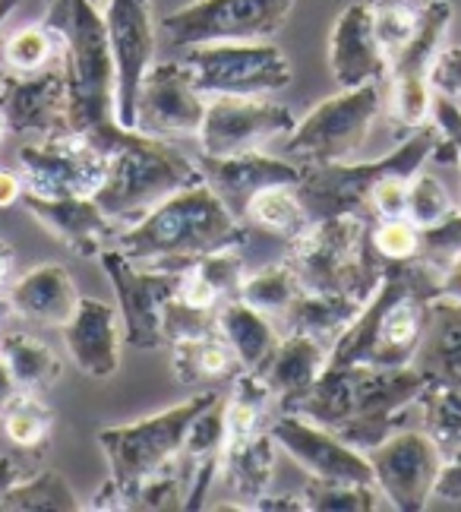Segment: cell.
Masks as SVG:
<instances>
[{
  "mask_svg": "<svg viewBox=\"0 0 461 512\" xmlns=\"http://www.w3.org/2000/svg\"><path fill=\"white\" fill-rule=\"evenodd\" d=\"M408 184H411V177L392 174L373 187L370 212L376 219H398V215H408Z\"/></svg>",
  "mask_w": 461,
  "mask_h": 512,
  "instance_id": "f6af8a7d",
  "label": "cell"
},
{
  "mask_svg": "<svg viewBox=\"0 0 461 512\" xmlns=\"http://www.w3.org/2000/svg\"><path fill=\"white\" fill-rule=\"evenodd\" d=\"M108 42L117 70L114 117L120 127L136 130V95L155 57V26L149 0H108Z\"/></svg>",
  "mask_w": 461,
  "mask_h": 512,
  "instance_id": "ac0fdd59",
  "label": "cell"
},
{
  "mask_svg": "<svg viewBox=\"0 0 461 512\" xmlns=\"http://www.w3.org/2000/svg\"><path fill=\"white\" fill-rule=\"evenodd\" d=\"M4 136H7V124H4V117H0V143H4Z\"/></svg>",
  "mask_w": 461,
  "mask_h": 512,
  "instance_id": "6f0895ef",
  "label": "cell"
},
{
  "mask_svg": "<svg viewBox=\"0 0 461 512\" xmlns=\"http://www.w3.org/2000/svg\"><path fill=\"white\" fill-rule=\"evenodd\" d=\"M19 203H23L32 219L45 231H51L73 256L98 260V256L108 250L114 222L92 196H38L26 190Z\"/></svg>",
  "mask_w": 461,
  "mask_h": 512,
  "instance_id": "603a6c76",
  "label": "cell"
},
{
  "mask_svg": "<svg viewBox=\"0 0 461 512\" xmlns=\"http://www.w3.org/2000/svg\"><path fill=\"white\" fill-rule=\"evenodd\" d=\"M332 80L338 89H354L386 80L392 61L373 32L370 4H351L332 29Z\"/></svg>",
  "mask_w": 461,
  "mask_h": 512,
  "instance_id": "cb8c5ba5",
  "label": "cell"
},
{
  "mask_svg": "<svg viewBox=\"0 0 461 512\" xmlns=\"http://www.w3.org/2000/svg\"><path fill=\"white\" fill-rule=\"evenodd\" d=\"M215 399H218V392L206 389V392H196V396L177 402L165 411H158V415H146L130 424L98 430L95 440L108 456L111 478L92 497V503L86 509H95V512L130 509L136 487L180 456L190 424L196 421L199 411H206Z\"/></svg>",
  "mask_w": 461,
  "mask_h": 512,
  "instance_id": "8992f818",
  "label": "cell"
},
{
  "mask_svg": "<svg viewBox=\"0 0 461 512\" xmlns=\"http://www.w3.org/2000/svg\"><path fill=\"white\" fill-rule=\"evenodd\" d=\"M206 117V95L193 86L184 61L152 64L136 95V130L162 140L199 136Z\"/></svg>",
  "mask_w": 461,
  "mask_h": 512,
  "instance_id": "d6986e66",
  "label": "cell"
},
{
  "mask_svg": "<svg viewBox=\"0 0 461 512\" xmlns=\"http://www.w3.org/2000/svg\"><path fill=\"white\" fill-rule=\"evenodd\" d=\"M439 127L430 121L405 133V140L398 143L383 159L370 162H332L304 168L297 193L304 206L310 209L313 219H332V215H364L370 209V193L383 177L402 174L414 177L420 168L430 162V155L439 143Z\"/></svg>",
  "mask_w": 461,
  "mask_h": 512,
  "instance_id": "ba28073f",
  "label": "cell"
},
{
  "mask_svg": "<svg viewBox=\"0 0 461 512\" xmlns=\"http://www.w3.org/2000/svg\"><path fill=\"white\" fill-rule=\"evenodd\" d=\"M300 288H304V285H300V275H297L294 263L291 260H278V263H269L263 269L244 275L237 298L272 317V313H282L297 298Z\"/></svg>",
  "mask_w": 461,
  "mask_h": 512,
  "instance_id": "8d00e7d4",
  "label": "cell"
},
{
  "mask_svg": "<svg viewBox=\"0 0 461 512\" xmlns=\"http://www.w3.org/2000/svg\"><path fill=\"white\" fill-rule=\"evenodd\" d=\"M171 367L174 377L184 386H206V383H222L234 380L240 370L237 354L222 339V332H206V336L193 339H177L171 342Z\"/></svg>",
  "mask_w": 461,
  "mask_h": 512,
  "instance_id": "4dcf8cb0",
  "label": "cell"
},
{
  "mask_svg": "<svg viewBox=\"0 0 461 512\" xmlns=\"http://www.w3.org/2000/svg\"><path fill=\"white\" fill-rule=\"evenodd\" d=\"M414 367L430 383L461 389V301L436 298L427 313V329L414 354Z\"/></svg>",
  "mask_w": 461,
  "mask_h": 512,
  "instance_id": "4316f807",
  "label": "cell"
},
{
  "mask_svg": "<svg viewBox=\"0 0 461 512\" xmlns=\"http://www.w3.org/2000/svg\"><path fill=\"white\" fill-rule=\"evenodd\" d=\"M19 4V0H0V23H4V19L13 13V7Z\"/></svg>",
  "mask_w": 461,
  "mask_h": 512,
  "instance_id": "11a10c76",
  "label": "cell"
},
{
  "mask_svg": "<svg viewBox=\"0 0 461 512\" xmlns=\"http://www.w3.org/2000/svg\"><path fill=\"white\" fill-rule=\"evenodd\" d=\"M67 354L92 380H108L124 358V320L117 304L98 298H79L73 317L60 326Z\"/></svg>",
  "mask_w": 461,
  "mask_h": 512,
  "instance_id": "7402d4cb",
  "label": "cell"
},
{
  "mask_svg": "<svg viewBox=\"0 0 461 512\" xmlns=\"http://www.w3.org/2000/svg\"><path fill=\"white\" fill-rule=\"evenodd\" d=\"M0 117L7 133H35V136H64L67 127V80L64 67L35 70V73H10L0 86Z\"/></svg>",
  "mask_w": 461,
  "mask_h": 512,
  "instance_id": "ffe728a7",
  "label": "cell"
},
{
  "mask_svg": "<svg viewBox=\"0 0 461 512\" xmlns=\"http://www.w3.org/2000/svg\"><path fill=\"white\" fill-rule=\"evenodd\" d=\"M329 367V345L304 332H285L278 339L269 361L259 370V377L272 389V399L282 402V411L294 408L313 389Z\"/></svg>",
  "mask_w": 461,
  "mask_h": 512,
  "instance_id": "d4e9b609",
  "label": "cell"
},
{
  "mask_svg": "<svg viewBox=\"0 0 461 512\" xmlns=\"http://www.w3.org/2000/svg\"><path fill=\"white\" fill-rule=\"evenodd\" d=\"M83 140L108 155L105 181L92 193V200L102 206L111 222L133 225L139 215H146L165 196L203 181L199 162L187 159L162 136L108 124L105 130L83 136Z\"/></svg>",
  "mask_w": 461,
  "mask_h": 512,
  "instance_id": "277c9868",
  "label": "cell"
},
{
  "mask_svg": "<svg viewBox=\"0 0 461 512\" xmlns=\"http://www.w3.org/2000/svg\"><path fill=\"white\" fill-rule=\"evenodd\" d=\"M370 244L386 263L411 260V256H417L420 228L408 219V215H398V219H379V225L370 228Z\"/></svg>",
  "mask_w": 461,
  "mask_h": 512,
  "instance_id": "ee69618b",
  "label": "cell"
},
{
  "mask_svg": "<svg viewBox=\"0 0 461 512\" xmlns=\"http://www.w3.org/2000/svg\"><path fill=\"white\" fill-rule=\"evenodd\" d=\"M420 427L430 433V440L439 446L443 456L461 449V389L427 383V389L417 399Z\"/></svg>",
  "mask_w": 461,
  "mask_h": 512,
  "instance_id": "d590c367",
  "label": "cell"
},
{
  "mask_svg": "<svg viewBox=\"0 0 461 512\" xmlns=\"http://www.w3.org/2000/svg\"><path fill=\"white\" fill-rule=\"evenodd\" d=\"M294 7V0H196L162 19L171 45L196 48L215 42H266Z\"/></svg>",
  "mask_w": 461,
  "mask_h": 512,
  "instance_id": "7c38bea8",
  "label": "cell"
},
{
  "mask_svg": "<svg viewBox=\"0 0 461 512\" xmlns=\"http://www.w3.org/2000/svg\"><path fill=\"white\" fill-rule=\"evenodd\" d=\"M237 509H247V512H300L307 506H304V497H300V494H282V497L263 494L259 500H250V503L237 506Z\"/></svg>",
  "mask_w": 461,
  "mask_h": 512,
  "instance_id": "c3c4849f",
  "label": "cell"
},
{
  "mask_svg": "<svg viewBox=\"0 0 461 512\" xmlns=\"http://www.w3.org/2000/svg\"><path fill=\"white\" fill-rule=\"evenodd\" d=\"M250 238L247 222L222 203L206 181L184 187L117 234L114 247L136 263L187 269L193 260L225 247H244Z\"/></svg>",
  "mask_w": 461,
  "mask_h": 512,
  "instance_id": "3957f363",
  "label": "cell"
},
{
  "mask_svg": "<svg viewBox=\"0 0 461 512\" xmlns=\"http://www.w3.org/2000/svg\"><path fill=\"white\" fill-rule=\"evenodd\" d=\"M247 222H256L259 228L275 231V234H282V238L294 241V238H300V234L310 228L313 215L304 206V200H300L297 187L275 184V187L259 190L250 200Z\"/></svg>",
  "mask_w": 461,
  "mask_h": 512,
  "instance_id": "836d02e7",
  "label": "cell"
},
{
  "mask_svg": "<svg viewBox=\"0 0 461 512\" xmlns=\"http://www.w3.org/2000/svg\"><path fill=\"white\" fill-rule=\"evenodd\" d=\"M433 500L461 503V449L443 456V465H439V478H436V487H433Z\"/></svg>",
  "mask_w": 461,
  "mask_h": 512,
  "instance_id": "7dc6e473",
  "label": "cell"
},
{
  "mask_svg": "<svg viewBox=\"0 0 461 512\" xmlns=\"http://www.w3.org/2000/svg\"><path fill=\"white\" fill-rule=\"evenodd\" d=\"M26 190L38 196H92L105 181L108 155L76 133L45 136L16 152Z\"/></svg>",
  "mask_w": 461,
  "mask_h": 512,
  "instance_id": "2e32d148",
  "label": "cell"
},
{
  "mask_svg": "<svg viewBox=\"0 0 461 512\" xmlns=\"http://www.w3.org/2000/svg\"><path fill=\"white\" fill-rule=\"evenodd\" d=\"M379 111H383L379 83L342 89L294 124L291 136L285 140L288 159L304 168L354 162L367 143Z\"/></svg>",
  "mask_w": 461,
  "mask_h": 512,
  "instance_id": "9c48e42d",
  "label": "cell"
},
{
  "mask_svg": "<svg viewBox=\"0 0 461 512\" xmlns=\"http://www.w3.org/2000/svg\"><path fill=\"white\" fill-rule=\"evenodd\" d=\"M26 193V181L19 171H10V168H0V209H7L13 203L23 200Z\"/></svg>",
  "mask_w": 461,
  "mask_h": 512,
  "instance_id": "681fc988",
  "label": "cell"
},
{
  "mask_svg": "<svg viewBox=\"0 0 461 512\" xmlns=\"http://www.w3.org/2000/svg\"><path fill=\"white\" fill-rule=\"evenodd\" d=\"M458 171H461V168H458Z\"/></svg>",
  "mask_w": 461,
  "mask_h": 512,
  "instance_id": "680465c9",
  "label": "cell"
},
{
  "mask_svg": "<svg viewBox=\"0 0 461 512\" xmlns=\"http://www.w3.org/2000/svg\"><path fill=\"white\" fill-rule=\"evenodd\" d=\"M452 7L446 0H433L420 10L417 29L408 38V45L392 57V121L405 133L433 121V86L430 67L443 45L449 29Z\"/></svg>",
  "mask_w": 461,
  "mask_h": 512,
  "instance_id": "5bb4252c",
  "label": "cell"
},
{
  "mask_svg": "<svg viewBox=\"0 0 461 512\" xmlns=\"http://www.w3.org/2000/svg\"><path fill=\"white\" fill-rule=\"evenodd\" d=\"M360 307L364 304L351 301V298H338V294L300 288L297 298L278 313V317H282V323H285V332H304V336H313V339L326 342L332 348V342L351 326V320L360 313Z\"/></svg>",
  "mask_w": 461,
  "mask_h": 512,
  "instance_id": "f546056e",
  "label": "cell"
},
{
  "mask_svg": "<svg viewBox=\"0 0 461 512\" xmlns=\"http://www.w3.org/2000/svg\"><path fill=\"white\" fill-rule=\"evenodd\" d=\"M452 196L436 174L420 168L408 184V219L417 228H430L452 212Z\"/></svg>",
  "mask_w": 461,
  "mask_h": 512,
  "instance_id": "b9f144b4",
  "label": "cell"
},
{
  "mask_svg": "<svg viewBox=\"0 0 461 512\" xmlns=\"http://www.w3.org/2000/svg\"><path fill=\"white\" fill-rule=\"evenodd\" d=\"M4 76H7V61H4V42H0V86H4Z\"/></svg>",
  "mask_w": 461,
  "mask_h": 512,
  "instance_id": "9f6ffc18",
  "label": "cell"
},
{
  "mask_svg": "<svg viewBox=\"0 0 461 512\" xmlns=\"http://www.w3.org/2000/svg\"><path fill=\"white\" fill-rule=\"evenodd\" d=\"M184 67L203 95H272L291 86L294 70L269 42H215L187 48Z\"/></svg>",
  "mask_w": 461,
  "mask_h": 512,
  "instance_id": "8fae6325",
  "label": "cell"
},
{
  "mask_svg": "<svg viewBox=\"0 0 461 512\" xmlns=\"http://www.w3.org/2000/svg\"><path fill=\"white\" fill-rule=\"evenodd\" d=\"M54 32L48 26H26L4 42V61L10 73H35L51 67Z\"/></svg>",
  "mask_w": 461,
  "mask_h": 512,
  "instance_id": "f35d334b",
  "label": "cell"
},
{
  "mask_svg": "<svg viewBox=\"0 0 461 512\" xmlns=\"http://www.w3.org/2000/svg\"><path fill=\"white\" fill-rule=\"evenodd\" d=\"M0 421H4L7 440L16 449H38L45 446L54 430V411L42 399V392L19 389L16 396L0 408Z\"/></svg>",
  "mask_w": 461,
  "mask_h": 512,
  "instance_id": "e575fe53",
  "label": "cell"
},
{
  "mask_svg": "<svg viewBox=\"0 0 461 512\" xmlns=\"http://www.w3.org/2000/svg\"><path fill=\"white\" fill-rule=\"evenodd\" d=\"M461 256V209H452L446 219H439L430 228H420L417 260H424L443 275Z\"/></svg>",
  "mask_w": 461,
  "mask_h": 512,
  "instance_id": "7bdbcfd3",
  "label": "cell"
},
{
  "mask_svg": "<svg viewBox=\"0 0 461 512\" xmlns=\"http://www.w3.org/2000/svg\"><path fill=\"white\" fill-rule=\"evenodd\" d=\"M300 497H304V506L313 512H376L389 506V500L376 484H345L319 478H310Z\"/></svg>",
  "mask_w": 461,
  "mask_h": 512,
  "instance_id": "74e56055",
  "label": "cell"
},
{
  "mask_svg": "<svg viewBox=\"0 0 461 512\" xmlns=\"http://www.w3.org/2000/svg\"><path fill=\"white\" fill-rule=\"evenodd\" d=\"M0 354L7 358L19 389L45 392L60 380V373H64V364H60V358L51 351V345L29 336V332H10V336H4Z\"/></svg>",
  "mask_w": 461,
  "mask_h": 512,
  "instance_id": "d6a6232c",
  "label": "cell"
},
{
  "mask_svg": "<svg viewBox=\"0 0 461 512\" xmlns=\"http://www.w3.org/2000/svg\"><path fill=\"white\" fill-rule=\"evenodd\" d=\"M13 260H16V256H13V247L0 241V285H4V282H7V275L13 272Z\"/></svg>",
  "mask_w": 461,
  "mask_h": 512,
  "instance_id": "db71d44e",
  "label": "cell"
},
{
  "mask_svg": "<svg viewBox=\"0 0 461 512\" xmlns=\"http://www.w3.org/2000/svg\"><path fill=\"white\" fill-rule=\"evenodd\" d=\"M98 263H102L108 282L114 288L120 320H124V342L136 351L168 345L165 307L177 294L184 269L136 263L117 247H108L98 256Z\"/></svg>",
  "mask_w": 461,
  "mask_h": 512,
  "instance_id": "30bf717a",
  "label": "cell"
},
{
  "mask_svg": "<svg viewBox=\"0 0 461 512\" xmlns=\"http://www.w3.org/2000/svg\"><path fill=\"white\" fill-rule=\"evenodd\" d=\"M269 433L275 446H282L288 456L319 481H345V484H376L373 465L367 452L345 443L335 430L310 421L297 411H282L269 421Z\"/></svg>",
  "mask_w": 461,
  "mask_h": 512,
  "instance_id": "e0dca14e",
  "label": "cell"
},
{
  "mask_svg": "<svg viewBox=\"0 0 461 512\" xmlns=\"http://www.w3.org/2000/svg\"><path fill=\"white\" fill-rule=\"evenodd\" d=\"M370 13H373V32L392 61V57L408 45V38L414 35L420 13L408 4V0H373Z\"/></svg>",
  "mask_w": 461,
  "mask_h": 512,
  "instance_id": "ab89813d",
  "label": "cell"
},
{
  "mask_svg": "<svg viewBox=\"0 0 461 512\" xmlns=\"http://www.w3.org/2000/svg\"><path fill=\"white\" fill-rule=\"evenodd\" d=\"M376 487L392 509L420 512L433 500V487L443 465V452L424 427H398L367 452Z\"/></svg>",
  "mask_w": 461,
  "mask_h": 512,
  "instance_id": "9a60e30c",
  "label": "cell"
},
{
  "mask_svg": "<svg viewBox=\"0 0 461 512\" xmlns=\"http://www.w3.org/2000/svg\"><path fill=\"white\" fill-rule=\"evenodd\" d=\"M288 260L307 291H326L364 304L383 279L386 260L370 244L364 215L313 219L310 228L291 241Z\"/></svg>",
  "mask_w": 461,
  "mask_h": 512,
  "instance_id": "52a82bcc",
  "label": "cell"
},
{
  "mask_svg": "<svg viewBox=\"0 0 461 512\" xmlns=\"http://www.w3.org/2000/svg\"><path fill=\"white\" fill-rule=\"evenodd\" d=\"M83 294L76 291L73 275L60 263H38L10 285V307L23 320L60 329L79 304Z\"/></svg>",
  "mask_w": 461,
  "mask_h": 512,
  "instance_id": "484cf974",
  "label": "cell"
},
{
  "mask_svg": "<svg viewBox=\"0 0 461 512\" xmlns=\"http://www.w3.org/2000/svg\"><path fill=\"white\" fill-rule=\"evenodd\" d=\"M64 42L67 127L76 136H92L117 124L114 95L117 70L111 57L105 16L92 0H51L45 23Z\"/></svg>",
  "mask_w": 461,
  "mask_h": 512,
  "instance_id": "5b68a950",
  "label": "cell"
},
{
  "mask_svg": "<svg viewBox=\"0 0 461 512\" xmlns=\"http://www.w3.org/2000/svg\"><path fill=\"white\" fill-rule=\"evenodd\" d=\"M439 282L443 275L417 256L386 263L376 291L364 301L351 326L332 342L329 364H414L430 304L439 298Z\"/></svg>",
  "mask_w": 461,
  "mask_h": 512,
  "instance_id": "7a4b0ae2",
  "label": "cell"
},
{
  "mask_svg": "<svg viewBox=\"0 0 461 512\" xmlns=\"http://www.w3.org/2000/svg\"><path fill=\"white\" fill-rule=\"evenodd\" d=\"M439 298L461 301V256L443 272V282H439Z\"/></svg>",
  "mask_w": 461,
  "mask_h": 512,
  "instance_id": "f907efd6",
  "label": "cell"
},
{
  "mask_svg": "<svg viewBox=\"0 0 461 512\" xmlns=\"http://www.w3.org/2000/svg\"><path fill=\"white\" fill-rule=\"evenodd\" d=\"M19 392V383H16V377H13V370H10V364H7V358L0 354V408H4L13 396Z\"/></svg>",
  "mask_w": 461,
  "mask_h": 512,
  "instance_id": "f5cc1de1",
  "label": "cell"
},
{
  "mask_svg": "<svg viewBox=\"0 0 461 512\" xmlns=\"http://www.w3.org/2000/svg\"><path fill=\"white\" fill-rule=\"evenodd\" d=\"M297 117L266 95H212L199 127V155L256 152L275 140H288Z\"/></svg>",
  "mask_w": 461,
  "mask_h": 512,
  "instance_id": "4fadbf2b",
  "label": "cell"
},
{
  "mask_svg": "<svg viewBox=\"0 0 461 512\" xmlns=\"http://www.w3.org/2000/svg\"><path fill=\"white\" fill-rule=\"evenodd\" d=\"M215 329L222 332V339L237 354L240 367L253 370V373L263 370V364L269 361V354L275 351L278 339H282V332L275 329L269 313L256 310L253 304L240 301V298H231L218 307Z\"/></svg>",
  "mask_w": 461,
  "mask_h": 512,
  "instance_id": "f1b7e54d",
  "label": "cell"
},
{
  "mask_svg": "<svg viewBox=\"0 0 461 512\" xmlns=\"http://www.w3.org/2000/svg\"><path fill=\"white\" fill-rule=\"evenodd\" d=\"M430 86L436 95H446L461 105V48L439 51L430 67Z\"/></svg>",
  "mask_w": 461,
  "mask_h": 512,
  "instance_id": "bcb514c9",
  "label": "cell"
},
{
  "mask_svg": "<svg viewBox=\"0 0 461 512\" xmlns=\"http://www.w3.org/2000/svg\"><path fill=\"white\" fill-rule=\"evenodd\" d=\"M275 475V440L269 430H259L247 440H231L225 443L222 465H218V478L237 500H259L269 490ZM244 503H231L222 509H237Z\"/></svg>",
  "mask_w": 461,
  "mask_h": 512,
  "instance_id": "83f0119b",
  "label": "cell"
},
{
  "mask_svg": "<svg viewBox=\"0 0 461 512\" xmlns=\"http://www.w3.org/2000/svg\"><path fill=\"white\" fill-rule=\"evenodd\" d=\"M187 506V471L174 459L136 487L130 509H184Z\"/></svg>",
  "mask_w": 461,
  "mask_h": 512,
  "instance_id": "60d3db41",
  "label": "cell"
},
{
  "mask_svg": "<svg viewBox=\"0 0 461 512\" xmlns=\"http://www.w3.org/2000/svg\"><path fill=\"white\" fill-rule=\"evenodd\" d=\"M427 377L414 364L373 367V364H329L323 377L294 408L297 415L335 430L345 443L370 452L389 433L405 427L408 408L427 389Z\"/></svg>",
  "mask_w": 461,
  "mask_h": 512,
  "instance_id": "6da1fadb",
  "label": "cell"
},
{
  "mask_svg": "<svg viewBox=\"0 0 461 512\" xmlns=\"http://www.w3.org/2000/svg\"><path fill=\"white\" fill-rule=\"evenodd\" d=\"M19 478H26V475H23V468L16 465V459L13 456H0V500H4V494Z\"/></svg>",
  "mask_w": 461,
  "mask_h": 512,
  "instance_id": "816d5d0a",
  "label": "cell"
},
{
  "mask_svg": "<svg viewBox=\"0 0 461 512\" xmlns=\"http://www.w3.org/2000/svg\"><path fill=\"white\" fill-rule=\"evenodd\" d=\"M199 171L240 222H247V206L259 190L275 184L297 187L300 177H304V165L266 155L263 149L240 155H199Z\"/></svg>",
  "mask_w": 461,
  "mask_h": 512,
  "instance_id": "44dd1931",
  "label": "cell"
},
{
  "mask_svg": "<svg viewBox=\"0 0 461 512\" xmlns=\"http://www.w3.org/2000/svg\"><path fill=\"white\" fill-rule=\"evenodd\" d=\"M86 503H79V494L73 484L54 468L35 471L32 478H19L4 500L0 512H79Z\"/></svg>",
  "mask_w": 461,
  "mask_h": 512,
  "instance_id": "1f68e13d",
  "label": "cell"
}]
</instances>
